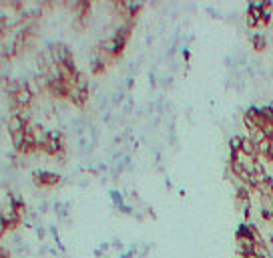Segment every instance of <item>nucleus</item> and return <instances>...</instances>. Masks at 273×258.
Wrapping results in <instances>:
<instances>
[{
    "instance_id": "13",
    "label": "nucleus",
    "mask_w": 273,
    "mask_h": 258,
    "mask_svg": "<svg viewBox=\"0 0 273 258\" xmlns=\"http://www.w3.org/2000/svg\"><path fill=\"white\" fill-rule=\"evenodd\" d=\"M6 232H8V228H6V224H4L2 220H0V240H2L4 236H6Z\"/></svg>"
},
{
    "instance_id": "4",
    "label": "nucleus",
    "mask_w": 273,
    "mask_h": 258,
    "mask_svg": "<svg viewBox=\"0 0 273 258\" xmlns=\"http://www.w3.org/2000/svg\"><path fill=\"white\" fill-rule=\"evenodd\" d=\"M69 101L77 107V109H84L86 103H88V91H78V89H73L71 95H69Z\"/></svg>"
},
{
    "instance_id": "5",
    "label": "nucleus",
    "mask_w": 273,
    "mask_h": 258,
    "mask_svg": "<svg viewBox=\"0 0 273 258\" xmlns=\"http://www.w3.org/2000/svg\"><path fill=\"white\" fill-rule=\"evenodd\" d=\"M26 125H28V123H26L20 115H10V117H8V121H6V127H8V133H10V135L24 131Z\"/></svg>"
},
{
    "instance_id": "9",
    "label": "nucleus",
    "mask_w": 273,
    "mask_h": 258,
    "mask_svg": "<svg viewBox=\"0 0 273 258\" xmlns=\"http://www.w3.org/2000/svg\"><path fill=\"white\" fill-rule=\"evenodd\" d=\"M247 137H249V139H251L255 145H261L265 139H269V137L265 135V131H263V129H259V127L253 129V131H249V135H247Z\"/></svg>"
},
{
    "instance_id": "11",
    "label": "nucleus",
    "mask_w": 273,
    "mask_h": 258,
    "mask_svg": "<svg viewBox=\"0 0 273 258\" xmlns=\"http://www.w3.org/2000/svg\"><path fill=\"white\" fill-rule=\"evenodd\" d=\"M24 131H20V133H14V135H10V139H12V145H14V149L16 151H20V147L24 145Z\"/></svg>"
},
{
    "instance_id": "8",
    "label": "nucleus",
    "mask_w": 273,
    "mask_h": 258,
    "mask_svg": "<svg viewBox=\"0 0 273 258\" xmlns=\"http://www.w3.org/2000/svg\"><path fill=\"white\" fill-rule=\"evenodd\" d=\"M241 151L245 156H251V158H257V145L249 139V137H243V145H241Z\"/></svg>"
},
{
    "instance_id": "2",
    "label": "nucleus",
    "mask_w": 273,
    "mask_h": 258,
    "mask_svg": "<svg viewBox=\"0 0 273 258\" xmlns=\"http://www.w3.org/2000/svg\"><path fill=\"white\" fill-rule=\"evenodd\" d=\"M33 182L37 188H54L60 184V175L54 172H35Z\"/></svg>"
},
{
    "instance_id": "3",
    "label": "nucleus",
    "mask_w": 273,
    "mask_h": 258,
    "mask_svg": "<svg viewBox=\"0 0 273 258\" xmlns=\"http://www.w3.org/2000/svg\"><path fill=\"white\" fill-rule=\"evenodd\" d=\"M12 101H14V103L20 107V113H22V111H26V109L33 105V101H35V95L28 91L26 83H22V87L18 89V93L12 97Z\"/></svg>"
},
{
    "instance_id": "7",
    "label": "nucleus",
    "mask_w": 273,
    "mask_h": 258,
    "mask_svg": "<svg viewBox=\"0 0 273 258\" xmlns=\"http://www.w3.org/2000/svg\"><path fill=\"white\" fill-rule=\"evenodd\" d=\"M249 43H251V48H253V50L261 53V50L267 48V37H265L263 33H253L251 39H249Z\"/></svg>"
},
{
    "instance_id": "6",
    "label": "nucleus",
    "mask_w": 273,
    "mask_h": 258,
    "mask_svg": "<svg viewBox=\"0 0 273 258\" xmlns=\"http://www.w3.org/2000/svg\"><path fill=\"white\" fill-rule=\"evenodd\" d=\"M105 71H107V65H105V63L97 57V53L93 50V53H90V73H93L95 77H101Z\"/></svg>"
},
{
    "instance_id": "10",
    "label": "nucleus",
    "mask_w": 273,
    "mask_h": 258,
    "mask_svg": "<svg viewBox=\"0 0 273 258\" xmlns=\"http://www.w3.org/2000/svg\"><path fill=\"white\" fill-rule=\"evenodd\" d=\"M227 145H229V151L231 153H239L241 151V145H243V137L241 135H231Z\"/></svg>"
},
{
    "instance_id": "12",
    "label": "nucleus",
    "mask_w": 273,
    "mask_h": 258,
    "mask_svg": "<svg viewBox=\"0 0 273 258\" xmlns=\"http://www.w3.org/2000/svg\"><path fill=\"white\" fill-rule=\"evenodd\" d=\"M259 111H261V115H263L265 123H271L273 125V107L271 105H263V107H259Z\"/></svg>"
},
{
    "instance_id": "1",
    "label": "nucleus",
    "mask_w": 273,
    "mask_h": 258,
    "mask_svg": "<svg viewBox=\"0 0 273 258\" xmlns=\"http://www.w3.org/2000/svg\"><path fill=\"white\" fill-rule=\"evenodd\" d=\"M48 48H50V53H52L54 65H67V67H71V69H77V65H75V55H73L71 46L67 43H52Z\"/></svg>"
}]
</instances>
